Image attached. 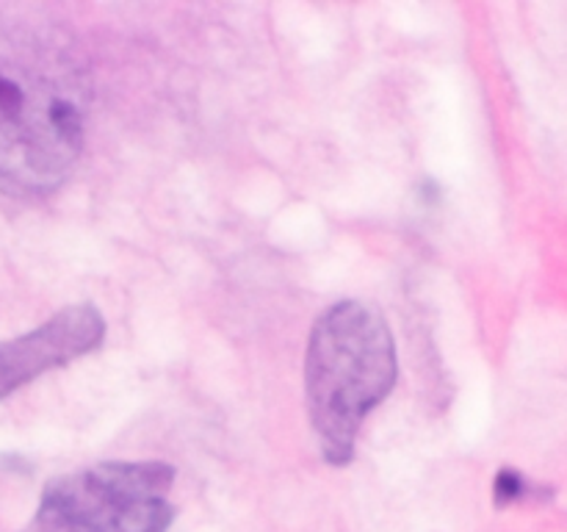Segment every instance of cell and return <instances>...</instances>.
<instances>
[{"label":"cell","mask_w":567,"mask_h":532,"mask_svg":"<svg viewBox=\"0 0 567 532\" xmlns=\"http://www.w3.org/2000/svg\"><path fill=\"white\" fill-rule=\"evenodd\" d=\"M89 78L55 28L0 17V188L48 194L83 150Z\"/></svg>","instance_id":"1"},{"label":"cell","mask_w":567,"mask_h":532,"mask_svg":"<svg viewBox=\"0 0 567 532\" xmlns=\"http://www.w3.org/2000/svg\"><path fill=\"white\" fill-rule=\"evenodd\" d=\"M396 382V344L385 319L360 303H341L316 321L305 355V397L321 454L352 460L365 416Z\"/></svg>","instance_id":"2"},{"label":"cell","mask_w":567,"mask_h":532,"mask_svg":"<svg viewBox=\"0 0 567 532\" xmlns=\"http://www.w3.org/2000/svg\"><path fill=\"white\" fill-rule=\"evenodd\" d=\"M175 471L166 463H100L50 482L22 532H166Z\"/></svg>","instance_id":"3"},{"label":"cell","mask_w":567,"mask_h":532,"mask_svg":"<svg viewBox=\"0 0 567 532\" xmlns=\"http://www.w3.org/2000/svg\"><path fill=\"white\" fill-rule=\"evenodd\" d=\"M105 336V321L92 305H75L37 330L0 344V399L33 377L92 352Z\"/></svg>","instance_id":"4"},{"label":"cell","mask_w":567,"mask_h":532,"mask_svg":"<svg viewBox=\"0 0 567 532\" xmlns=\"http://www.w3.org/2000/svg\"><path fill=\"white\" fill-rule=\"evenodd\" d=\"M526 493V482L520 480V474L515 471H502L496 480V502L498 504H509L515 499H520Z\"/></svg>","instance_id":"5"}]
</instances>
